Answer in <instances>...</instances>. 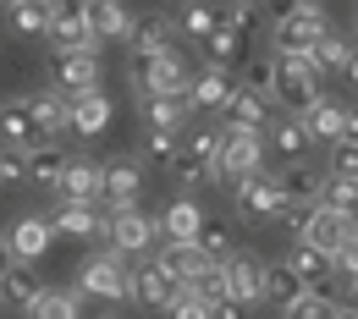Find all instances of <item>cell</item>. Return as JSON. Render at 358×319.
Returning a JSON list of instances; mask_svg holds the SVG:
<instances>
[{
	"mask_svg": "<svg viewBox=\"0 0 358 319\" xmlns=\"http://www.w3.org/2000/svg\"><path fill=\"white\" fill-rule=\"evenodd\" d=\"M270 99L292 116H303L309 105H320V72L309 66V55H275L270 50Z\"/></svg>",
	"mask_w": 358,
	"mask_h": 319,
	"instance_id": "cell-1",
	"label": "cell"
},
{
	"mask_svg": "<svg viewBox=\"0 0 358 319\" xmlns=\"http://www.w3.org/2000/svg\"><path fill=\"white\" fill-rule=\"evenodd\" d=\"M331 34L325 22V6H287L281 17H270V39H275V55H309L320 39Z\"/></svg>",
	"mask_w": 358,
	"mask_h": 319,
	"instance_id": "cell-2",
	"label": "cell"
},
{
	"mask_svg": "<svg viewBox=\"0 0 358 319\" xmlns=\"http://www.w3.org/2000/svg\"><path fill=\"white\" fill-rule=\"evenodd\" d=\"M265 171V138L259 133H243V127H226V149L215 160V182L226 187H243L248 177Z\"/></svg>",
	"mask_w": 358,
	"mask_h": 319,
	"instance_id": "cell-3",
	"label": "cell"
},
{
	"mask_svg": "<svg viewBox=\"0 0 358 319\" xmlns=\"http://www.w3.org/2000/svg\"><path fill=\"white\" fill-rule=\"evenodd\" d=\"M78 286L89 292V297H105V303H127L133 297V270H127V259L110 248V253H94L78 265Z\"/></svg>",
	"mask_w": 358,
	"mask_h": 319,
	"instance_id": "cell-4",
	"label": "cell"
},
{
	"mask_svg": "<svg viewBox=\"0 0 358 319\" xmlns=\"http://www.w3.org/2000/svg\"><path fill=\"white\" fill-rule=\"evenodd\" d=\"M105 237H110V248L127 259V253H143L155 237H160V226H155V215H143V209H110L105 215Z\"/></svg>",
	"mask_w": 358,
	"mask_h": 319,
	"instance_id": "cell-5",
	"label": "cell"
},
{
	"mask_svg": "<svg viewBox=\"0 0 358 319\" xmlns=\"http://www.w3.org/2000/svg\"><path fill=\"white\" fill-rule=\"evenodd\" d=\"M50 39H55V55H72V50L99 55V45L89 34V17H83V0H55L50 6Z\"/></svg>",
	"mask_w": 358,
	"mask_h": 319,
	"instance_id": "cell-6",
	"label": "cell"
},
{
	"mask_svg": "<svg viewBox=\"0 0 358 319\" xmlns=\"http://www.w3.org/2000/svg\"><path fill=\"white\" fill-rule=\"evenodd\" d=\"M155 265L171 275V286H177V292H193V286L210 275V265H221V259H210L199 242H166V253H160Z\"/></svg>",
	"mask_w": 358,
	"mask_h": 319,
	"instance_id": "cell-7",
	"label": "cell"
},
{
	"mask_svg": "<svg viewBox=\"0 0 358 319\" xmlns=\"http://www.w3.org/2000/svg\"><path fill=\"white\" fill-rule=\"evenodd\" d=\"M187 61H182V50H166V55H155V61H143L138 66V89L143 99H160V94H187Z\"/></svg>",
	"mask_w": 358,
	"mask_h": 319,
	"instance_id": "cell-8",
	"label": "cell"
},
{
	"mask_svg": "<svg viewBox=\"0 0 358 319\" xmlns=\"http://www.w3.org/2000/svg\"><path fill=\"white\" fill-rule=\"evenodd\" d=\"M231 193H237V215H243L248 226H265L270 215H281V204H287V198H281V182L265 177V171L248 177L243 187H231Z\"/></svg>",
	"mask_w": 358,
	"mask_h": 319,
	"instance_id": "cell-9",
	"label": "cell"
},
{
	"mask_svg": "<svg viewBox=\"0 0 358 319\" xmlns=\"http://www.w3.org/2000/svg\"><path fill=\"white\" fill-rule=\"evenodd\" d=\"M221 270H226V292H231V303H237V309H254V303H259V275H265V259H259V253L231 248V253L221 259Z\"/></svg>",
	"mask_w": 358,
	"mask_h": 319,
	"instance_id": "cell-10",
	"label": "cell"
},
{
	"mask_svg": "<svg viewBox=\"0 0 358 319\" xmlns=\"http://www.w3.org/2000/svg\"><path fill=\"white\" fill-rule=\"evenodd\" d=\"M99 55L94 50H72V55H55V94L78 99V94H94L99 89Z\"/></svg>",
	"mask_w": 358,
	"mask_h": 319,
	"instance_id": "cell-11",
	"label": "cell"
},
{
	"mask_svg": "<svg viewBox=\"0 0 358 319\" xmlns=\"http://www.w3.org/2000/svg\"><path fill=\"white\" fill-rule=\"evenodd\" d=\"M50 242H55L50 215H17V221H11V231H6V248H11V259H22V265L45 259Z\"/></svg>",
	"mask_w": 358,
	"mask_h": 319,
	"instance_id": "cell-12",
	"label": "cell"
},
{
	"mask_svg": "<svg viewBox=\"0 0 358 319\" xmlns=\"http://www.w3.org/2000/svg\"><path fill=\"white\" fill-rule=\"evenodd\" d=\"M0 138H6V149H11V154H34V149H45V143H50L45 127H39V121H34V110H28V99L0 105Z\"/></svg>",
	"mask_w": 358,
	"mask_h": 319,
	"instance_id": "cell-13",
	"label": "cell"
},
{
	"mask_svg": "<svg viewBox=\"0 0 358 319\" xmlns=\"http://www.w3.org/2000/svg\"><path fill=\"white\" fill-rule=\"evenodd\" d=\"M353 231H358V221H353V215H342V209H320V204H314L309 226H303V242L336 259V253H342V242H348Z\"/></svg>",
	"mask_w": 358,
	"mask_h": 319,
	"instance_id": "cell-14",
	"label": "cell"
},
{
	"mask_svg": "<svg viewBox=\"0 0 358 319\" xmlns=\"http://www.w3.org/2000/svg\"><path fill=\"white\" fill-rule=\"evenodd\" d=\"M127 45H133V61H155V55H166L171 50V17L166 11H143L133 17V28H127Z\"/></svg>",
	"mask_w": 358,
	"mask_h": 319,
	"instance_id": "cell-15",
	"label": "cell"
},
{
	"mask_svg": "<svg viewBox=\"0 0 358 319\" xmlns=\"http://www.w3.org/2000/svg\"><path fill=\"white\" fill-rule=\"evenodd\" d=\"M61 204H94V198H105V165H94V160H72L66 171H61Z\"/></svg>",
	"mask_w": 358,
	"mask_h": 319,
	"instance_id": "cell-16",
	"label": "cell"
},
{
	"mask_svg": "<svg viewBox=\"0 0 358 319\" xmlns=\"http://www.w3.org/2000/svg\"><path fill=\"white\" fill-rule=\"evenodd\" d=\"M110 127V99L94 89V94H78V99H66V133L78 138H99Z\"/></svg>",
	"mask_w": 358,
	"mask_h": 319,
	"instance_id": "cell-17",
	"label": "cell"
},
{
	"mask_svg": "<svg viewBox=\"0 0 358 319\" xmlns=\"http://www.w3.org/2000/svg\"><path fill=\"white\" fill-rule=\"evenodd\" d=\"M83 17H89L94 45H116V39H127V28H133V17H127L122 0H83Z\"/></svg>",
	"mask_w": 358,
	"mask_h": 319,
	"instance_id": "cell-18",
	"label": "cell"
},
{
	"mask_svg": "<svg viewBox=\"0 0 358 319\" xmlns=\"http://www.w3.org/2000/svg\"><path fill=\"white\" fill-rule=\"evenodd\" d=\"M231 94H237V77H231V72H215V66H204V72L187 83V105H193V110H226Z\"/></svg>",
	"mask_w": 358,
	"mask_h": 319,
	"instance_id": "cell-19",
	"label": "cell"
},
{
	"mask_svg": "<svg viewBox=\"0 0 358 319\" xmlns=\"http://www.w3.org/2000/svg\"><path fill=\"white\" fill-rule=\"evenodd\" d=\"M160 237L166 242H199V231H204V209L193 204V198H171L166 209H160Z\"/></svg>",
	"mask_w": 358,
	"mask_h": 319,
	"instance_id": "cell-20",
	"label": "cell"
},
{
	"mask_svg": "<svg viewBox=\"0 0 358 319\" xmlns=\"http://www.w3.org/2000/svg\"><path fill=\"white\" fill-rule=\"evenodd\" d=\"M298 121H303L309 143H342V133H348V105H336V99H320V105H309Z\"/></svg>",
	"mask_w": 358,
	"mask_h": 319,
	"instance_id": "cell-21",
	"label": "cell"
},
{
	"mask_svg": "<svg viewBox=\"0 0 358 319\" xmlns=\"http://www.w3.org/2000/svg\"><path fill=\"white\" fill-rule=\"evenodd\" d=\"M138 193H143V165L138 160H110L105 165V198H110V209H133Z\"/></svg>",
	"mask_w": 358,
	"mask_h": 319,
	"instance_id": "cell-22",
	"label": "cell"
},
{
	"mask_svg": "<svg viewBox=\"0 0 358 319\" xmlns=\"http://www.w3.org/2000/svg\"><path fill=\"white\" fill-rule=\"evenodd\" d=\"M303 297V281H298V270L292 265H265V275H259V303H270V309H292Z\"/></svg>",
	"mask_w": 358,
	"mask_h": 319,
	"instance_id": "cell-23",
	"label": "cell"
},
{
	"mask_svg": "<svg viewBox=\"0 0 358 319\" xmlns=\"http://www.w3.org/2000/svg\"><path fill=\"white\" fill-rule=\"evenodd\" d=\"M187 94H160V99H143V121H149V133H182V121H187Z\"/></svg>",
	"mask_w": 358,
	"mask_h": 319,
	"instance_id": "cell-24",
	"label": "cell"
},
{
	"mask_svg": "<svg viewBox=\"0 0 358 319\" xmlns=\"http://www.w3.org/2000/svg\"><path fill=\"white\" fill-rule=\"evenodd\" d=\"M133 297H143L149 309H171V303H177V286H171V275L149 259V265L133 270Z\"/></svg>",
	"mask_w": 358,
	"mask_h": 319,
	"instance_id": "cell-25",
	"label": "cell"
},
{
	"mask_svg": "<svg viewBox=\"0 0 358 319\" xmlns=\"http://www.w3.org/2000/svg\"><path fill=\"white\" fill-rule=\"evenodd\" d=\"M265 121H270V99H265V94H248V89L231 94V105H226V127L265 133Z\"/></svg>",
	"mask_w": 358,
	"mask_h": 319,
	"instance_id": "cell-26",
	"label": "cell"
},
{
	"mask_svg": "<svg viewBox=\"0 0 358 319\" xmlns=\"http://www.w3.org/2000/svg\"><path fill=\"white\" fill-rule=\"evenodd\" d=\"M50 226H55V237H99V231H105V215H99L94 204H61V209L50 215Z\"/></svg>",
	"mask_w": 358,
	"mask_h": 319,
	"instance_id": "cell-27",
	"label": "cell"
},
{
	"mask_svg": "<svg viewBox=\"0 0 358 319\" xmlns=\"http://www.w3.org/2000/svg\"><path fill=\"white\" fill-rule=\"evenodd\" d=\"M39 292H45V286H39V275H34V265H22V259H17L11 270L0 275V297H6L11 309H28Z\"/></svg>",
	"mask_w": 358,
	"mask_h": 319,
	"instance_id": "cell-28",
	"label": "cell"
},
{
	"mask_svg": "<svg viewBox=\"0 0 358 319\" xmlns=\"http://www.w3.org/2000/svg\"><path fill=\"white\" fill-rule=\"evenodd\" d=\"M204 61H210L215 72H231V66L243 61V34L226 28V22H215V34L204 39Z\"/></svg>",
	"mask_w": 358,
	"mask_h": 319,
	"instance_id": "cell-29",
	"label": "cell"
},
{
	"mask_svg": "<svg viewBox=\"0 0 358 319\" xmlns=\"http://www.w3.org/2000/svg\"><path fill=\"white\" fill-rule=\"evenodd\" d=\"M72 160L55 149V143H45V149H34V154H22V171H28V182H39V187H55L61 182V171H66Z\"/></svg>",
	"mask_w": 358,
	"mask_h": 319,
	"instance_id": "cell-30",
	"label": "cell"
},
{
	"mask_svg": "<svg viewBox=\"0 0 358 319\" xmlns=\"http://www.w3.org/2000/svg\"><path fill=\"white\" fill-rule=\"evenodd\" d=\"M353 50H358V45L348 39V34H336V28H331V34H325V39L309 50V66H314V72H342Z\"/></svg>",
	"mask_w": 358,
	"mask_h": 319,
	"instance_id": "cell-31",
	"label": "cell"
},
{
	"mask_svg": "<svg viewBox=\"0 0 358 319\" xmlns=\"http://www.w3.org/2000/svg\"><path fill=\"white\" fill-rule=\"evenodd\" d=\"M28 110H34V121L45 127V138L66 133V94H55V89H45V94H28Z\"/></svg>",
	"mask_w": 358,
	"mask_h": 319,
	"instance_id": "cell-32",
	"label": "cell"
},
{
	"mask_svg": "<svg viewBox=\"0 0 358 319\" xmlns=\"http://www.w3.org/2000/svg\"><path fill=\"white\" fill-rule=\"evenodd\" d=\"M275 182H281V198H287V204H314L325 177H320V171H309V165H287Z\"/></svg>",
	"mask_w": 358,
	"mask_h": 319,
	"instance_id": "cell-33",
	"label": "cell"
},
{
	"mask_svg": "<svg viewBox=\"0 0 358 319\" xmlns=\"http://www.w3.org/2000/svg\"><path fill=\"white\" fill-rule=\"evenodd\" d=\"M265 133H270L265 149H275V154H281V160H292V165L309 154V133H303V121H275V127H265Z\"/></svg>",
	"mask_w": 358,
	"mask_h": 319,
	"instance_id": "cell-34",
	"label": "cell"
},
{
	"mask_svg": "<svg viewBox=\"0 0 358 319\" xmlns=\"http://www.w3.org/2000/svg\"><path fill=\"white\" fill-rule=\"evenodd\" d=\"M314 204H320V209H342V215H353V209H358V182H348V177H325Z\"/></svg>",
	"mask_w": 358,
	"mask_h": 319,
	"instance_id": "cell-35",
	"label": "cell"
},
{
	"mask_svg": "<svg viewBox=\"0 0 358 319\" xmlns=\"http://www.w3.org/2000/svg\"><path fill=\"white\" fill-rule=\"evenodd\" d=\"M215 22H221V11H215L210 0H193V6H182V34H187V39H199V45H204V39L215 34Z\"/></svg>",
	"mask_w": 358,
	"mask_h": 319,
	"instance_id": "cell-36",
	"label": "cell"
},
{
	"mask_svg": "<svg viewBox=\"0 0 358 319\" xmlns=\"http://www.w3.org/2000/svg\"><path fill=\"white\" fill-rule=\"evenodd\" d=\"M28 319H78V297L72 292H39L28 303Z\"/></svg>",
	"mask_w": 358,
	"mask_h": 319,
	"instance_id": "cell-37",
	"label": "cell"
},
{
	"mask_svg": "<svg viewBox=\"0 0 358 319\" xmlns=\"http://www.w3.org/2000/svg\"><path fill=\"white\" fill-rule=\"evenodd\" d=\"M11 28H17V34H50V6H45V0H22V6H11Z\"/></svg>",
	"mask_w": 358,
	"mask_h": 319,
	"instance_id": "cell-38",
	"label": "cell"
},
{
	"mask_svg": "<svg viewBox=\"0 0 358 319\" xmlns=\"http://www.w3.org/2000/svg\"><path fill=\"white\" fill-rule=\"evenodd\" d=\"M138 165H177V138H171V133H143Z\"/></svg>",
	"mask_w": 358,
	"mask_h": 319,
	"instance_id": "cell-39",
	"label": "cell"
},
{
	"mask_svg": "<svg viewBox=\"0 0 358 319\" xmlns=\"http://www.w3.org/2000/svg\"><path fill=\"white\" fill-rule=\"evenodd\" d=\"M221 22H226V28H237V34L248 39V34L265 28V11H259V6H231V0H226V6H221Z\"/></svg>",
	"mask_w": 358,
	"mask_h": 319,
	"instance_id": "cell-40",
	"label": "cell"
},
{
	"mask_svg": "<svg viewBox=\"0 0 358 319\" xmlns=\"http://www.w3.org/2000/svg\"><path fill=\"white\" fill-rule=\"evenodd\" d=\"M193 292H199L210 309H237V303H231V292H226V270H221V265H210V275H204Z\"/></svg>",
	"mask_w": 358,
	"mask_h": 319,
	"instance_id": "cell-41",
	"label": "cell"
},
{
	"mask_svg": "<svg viewBox=\"0 0 358 319\" xmlns=\"http://www.w3.org/2000/svg\"><path fill=\"white\" fill-rule=\"evenodd\" d=\"M342 309H348V303H325V297H309V292H303V297L287 309V319H336Z\"/></svg>",
	"mask_w": 358,
	"mask_h": 319,
	"instance_id": "cell-42",
	"label": "cell"
},
{
	"mask_svg": "<svg viewBox=\"0 0 358 319\" xmlns=\"http://www.w3.org/2000/svg\"><path fill=\"white\" fill-rule=\"evenodd\" d=\"M325 177H348V182H358V143H331V171Z\"/></svg>",
	"mask_w": 358,
	"mask_h": 319,
	"instance_id": "cell-43",
	"label": "cell"
},
{
	"mask_svg": "<svg viewBox=\"0 0 358 319\" xmlns=\"http://www.w3.org/2000/svg\"><path fill=\"white\" fill-rule=\"evenodd\" d=\"M237 89L265 94V99H270V55H254V61H243V83H237Z\"/></svg>",
	"mask_w": 358,
	"mask_h": 319,
	"instance_id": "cell-44",
	"label": "cell"
},
{
	"mask_svg": "<svg viewBox=\"0 0 358 319\" xmlns=\"http://www.w3.org/2000/svg\"><path fill=\"white\" fill-rule=\"evenodd\" d=\"M166 314H171V319H215V309H210L199 292H177V303H171Z\"/></svg>",
	"mask_w": 358,
	"mask_h": 319,
	"instance_id": "cell-45",
	"label": "cell"
},
{
	"mask_svg": "<svg viewBox=\"0 0 358 319\" xmlns=\"http://www.w3.org/2000/svg\"><path fill=\"white\" fill-rule=\"evenodd\" d=\"M199 248H204L210 259H226V253H231V237H226L221 226H204L199 231Z\"/></svg>",
	"mask_w": 358,
	"mask_h": 319,
	"instance_id": "cell-46",
	"label": "cell"
},
{
	"mask_svg": "<svg viewBox=\"0 0 358 319\" xmlns=\"http://www.w3.org/2000/svg\"><path fill=\"white\" fill-rule=\"evenodd\" d=\"M336 275H348V281L358 286V231L342 242V253H336Z\"/></svg>",
	"mask_w": 358,
	"mask_h": 319,
	"instance_id": "cell-47",
	"label": "cell"
},
{
	"mask_svg": "<svg viewBox=\"0 0 358 319\" xmlns=\"http://www.w3.org/2000/svg\"><path fill=\"white\" fill-rule=\"evenodd\" d=\"M17 177H28V171H22V154H0V187L17 182Z\"/></svg>",
	"mask_w": 358,
	"mask_h": 319,
	"instance_id": "cell-48",
	"label": "cell"
},
{
	"mask_svg": "<svg viewBox=\"0 0 358 319\" xmlns=\"http://www.w3.org/2000/svg\"><path fill=\"white\" fill-rule=\"evenodd\" d=\"M342 77H348V83H353V89H358V50H353V55H348V66H342Z\"/></svg>",
	"mask_w": 358,
	"mask_h": 319,
	"instance_id": "cell-49",
	"label": "cell"
},
{
	"mask_svg": "<svg viewBox=\"0 0 358 319\" xmlns=\"http://www.w3.org/2000/svg\"><path fill=\"white\" fill-rule=\"evenodd\" d=\"M342 138H348V143H358V110H348V133H342Z\"/></svg>",
	"mask_w": 358,
	"mask_h": 319,
	"instance_id": "cell-50",
	"label": "cell"
},
{
	"mask_svg": "<svg viewBox=\"0 0 358 319\" xmlns=\"http://www.w3.org/2000/svg\"><path fill=\"white\" fill-rule=\"evenodd\" d=\"M11 265H17V259H11V248H6V237H0V275L11 270Z\"/></svg>",
	"mask_w": 358,
	"mask_h": 319,
	"instance_id": "cell-51",
	"label": "cell"
},
{
	"mask_svg": "<svg viewBox=\"0 0 358 319\" xmlns=\"http://www.w3.org/2000/svg\"><path fill=\"white\" fill-rule=\"evenodd\" d=\"M348 309H353V314H358V286H353V297H348Z\"/></svg>",
	"mask_w": 358,
	"mask_h": 319,
	"instance_id": "cell-52",
	"label": "cell"
},
{
	"mask_svg": "<svg viewBox=\"0 0 358 319\" xmlns=\"http://www.w3.org/2000/svg\"><path fill=\"white\" fill-rule=\"evenodd\" d=\"M336 319H358V314H353V309H342V314H336Z\"/></svg>",
	"mask_w": 358,
	"mask_h": 319,
	"instance_id": "cell-53",
	"label": "cell"
},
{
	"mask_svg": "<svg viewBox=\"0 0 358 319\" xmlns=\"http://www.w3.org/2000/svg\"><path fill=\"white\" fill-rule=\"evenodd\" d=\"M231 6H259V0H231Z\"/></svg>",
	"mask_w": 358,
	"mask_h": 319,
	"instance_id": "cell-54",
	"label": "cell"
},
{
	"mask_svg": "<svg viewBox=\"0 0 358 319\" xmlns=\"http://www.w3.org/2000/svg\"><path fill=\"white\" fill-rule=\"evenodd\" d=\"M298 6H320V0H298Z\"/></svg>",
	"mask_w": 358,
	"mask_h": 319,
	"instance_id": "cell-55",
	"label": "cell"
},
{
	"mask_svg": "<svg viewBox=\"0 0 358 319\" xmlns=\"http://www.w3.org/2000/svg\"><path fill=\"white\" fill-rule=\"evenodd\" d=\"M353 39H358V17H353Z\"/></svg>",
	"mask_w": 358,
	"mask_h": 319,
	"instance_id": "cell-56",
	"label": "cell"
},
{
	"mask_svg": "<svg viewBox=\"0 0 358 319\" xmlns=\"http://www.w3.org/2000/svg\"><path fill=\"white\" fill-rule=\"evenodd\" d=\"M99 319H122V314H99Z\"/></svg>",
	"mask_w": 358,
	"mask_h": 319,
	"instance_id": "cell-57",
	"label": "cell"
},
{
	"mask_svg": "<svg viewBox=\"0 0 358 319\" xmlns=\"http://www.w3.org/2000/svg\"><path fill=\"white\" fill-rule=\"evenodd\" d=\"M0 314H6V297H0Z\"/></svg>",
	"mask_w": 358,
	"mask_h": 319,
	"instance_id": "cell-58",
	"label": "cell"
},
{
	"mask_svg": "<svg viewBox=\"0 0 358 319\" xmlns=\"http://www.w3.org/2000/svg\"><path fill=\"white\" fill-rule=\"evenodd\" d=\"M6 6H22V0H6Z\"/></svg>",
	"mask_w": 358,
	"mask_h": 319,
	"instance_id": "cell-59",
	"label": "cell"
},
{
	"mask_svg": "<svg viewBox=\"0 0 358 319\" xmlns=\"http://www.w3.org/2000/svg\"><path fill=\"white\" fill-rule=\"evenodd\" d=\"M182 6H193V0H182Z\"/></svg>",
	"mask_w": 358,
	"mask_h": 319,
	"instance_id": "cell-60",
	"label": "cell"
},
{
	"mask_svg": "<svg viewBox=\"0 0 358 319\" xmlns=\"http://www.w3.org/2000/svg\"><path fill=\"white\" fill-rule=\"evenodd\" d=\"M45 6H55V0H45Z\"/></svg>",
	"mask_w": 358,
	"mask_h": 319,
	"instance_id": "cell-61",
	"label": "cell"
},
{
	"mask_svg": "<svg viewBox=\"0 0 358 319\" xmlns=\"http://www.w3.org/2000/svg\"><path fill=\"white\" fill-rule=\"evenodd\" d=\"M353 6H358V0H353Z\"/></svg>",
	"mask_w": 358,
	"mask_h": 319,
	"instance_id": "cell-62",
	"label": "cell"
}]
</instances>
